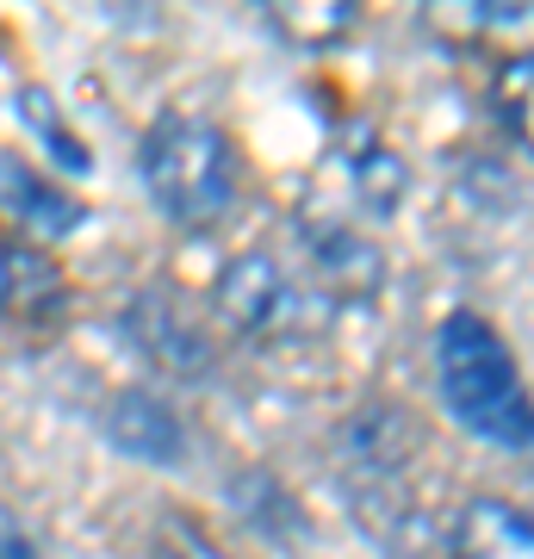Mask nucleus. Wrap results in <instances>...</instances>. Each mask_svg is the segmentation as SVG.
<instances>
[{"mask_svg":"<svg viewBox=\"0 0 534 559\" xmlns=\"http://www.w3.org/2000/svg\"><path fill=\"white\" fill-rule=\"evenodd\" d=\"M436 392L448 417L485 448L529 454L534 448V392L515 367L510 342L478 311H448L436 330Z\"/></svg>","mask_w":534,"mask_h":559,"instance_id":"f257e3e1","label":"nucleus"},{"mask_svg":"<svg viewBox=\"0 0 534 559\" xmlns=\"http://www.w3.org/2000/svg\"><path fill=\"white\" fill-rule=\"evenodd\" d=\"M138 175L156 212L180 230H212L237 205V143L212 119L193 112H162L138 143Z\"/></svg>","mask_w":534,"mask_h":559,"instance_id":"f03ea898","label":"nucleus"},{"mask_svg":"<svg viewBox=\"0 0 534 559\" xmlns=\"http://www.w3.org/2000/svg\"><path fill=\"white\" fill-rule=\"evenodd\" d=\"M212 305H218V318L249 342H305L317 336L336 305L311 293L305 280L286 267L280 255L268 249H242L218 267L212 280Z\"/></svg>","mask_w":534,"mask_h":559,"instance_id":"7ed1b4c3","label":"nucleus"},{"mask_svg":"<svg viewBox=\"0 0 534 559\" xmlns=\"http://www.w3.org/2000/svg\"><path fill=\"white\" fill-rule=\"evenodd\" d=\"M119 323H124V336L138 342L162 373H175V380H205V373L218 367L212 330L199 323V311L180 299L175 286H138V293L124 299Z\"/></svg>","mask_w":534,"mask_h":559,"instance_id":"20e7f679","label":"nucleus"},{"mask_svg":"<svg viewBox=\"0 0 534 559\" xmlns=\"http://www.w3.org/2000/svg\"><path fill=\"white\" fill-rule=\"evenodd\" d=\"M298 237H305L311 274L323 280V299H336V305H373L379 293H385V255H379L360 230L305 218V224H298Z\"/></svg>","mask_w":534,"mask_h":559,"instance_id":"39448f33","label":"nucleus"},{"mask_svg":"<svg viewBox=\"0 0 534 559\" xmlns=\"http://www.w3.org/2000/svg\"><path fill=\"white\" fill-rule=\"evenodd\" d=\"M448 559H534V516L497 491H478L448 522Z\"/></svg>","mask_w":534,"mask_h":559,"instance_id":"423d86ee","label":"nucleus"},{"mask_svg":"<svg viewBox=\"0 0 534 559\" xmlns=\"http://www.w3.org/2000/svg\"><path fill=\"white\" fill-rule=\"evenodd\" d=\"M69 299L62 286V267L44 255L38 242L0 230V318L13 323H50Z\"/></svg>","mask_w":534,"mask_h":559,"instance_id":"0eeeda50","label":"nucleus"},{"mask_svg":"<svg viewBox=\"0 0 534 559\" xmlns=\"http://www.w3.org/2000/svg\"><path fill=\"white\" fill-rule=\"evenodd\" d=\"M99 423H106L112 448L150 460V466H175V460H187V429H180V417L162 399H150V392H119V399L106 404V417Z\"/></svg>","mask_w":534,"mask_h":559,"instance_id":"6e6552de","label":"nucleus"},{"mask_svg":"<svg viewBox=\"0 0 534 559\" xmlns=\"http://www.w3.org/2000/svg\"><path fill=\"white\" fill-rule=\"evenodd\" d=\"M342 168H348L355 200L367 205V212H379V218H392L397 200H404V187H411L404 162H397L392 150L367 131V124H348V131H342Z\"/></svg>","mask_w":534,"mask_h":559,"instance_id":"1a4fd4ad","label":"nucleus"},{"mask_svg":"<svg viewBox=\"0 0 534 559\" xmlns=\"http://www.w3.org/2000/svg\"><path fill=\"white\" fill-rule=\"evenodd\" d=\"M491 112H497V124L534 156V50L529 44L510 50V57L491 69Z\"/></svg>","mask_w":534,"mask_h":559,"instance_id":"9d476101","label":"nucleus"},{"mask_svg":"<svg viewBox=\"0 0 534 559\" xmlns=\"http://www.w3.org/2000/svg\"><path fill=\"white\" fill-rule=\"evenodd\" d=\"M7 200H13V212H20L32 230H50V237H62V230H75V224L87 218L69 193H57L44 175H25V168H7Z\"/></svg>","mask_w":534,"mask_h":559,"instance_id":"9b49d317","label":"nucleus"},{"mask_svg":"<svg viewBox=\"0 0 534 559\" xmlns=\"http://www.w3.org/2000/svg\"><path fill=\"white\" fill-rule=\"evenodd\" d=\"M268 25H274L286 44H305V50H330L336 38L355 32V7H342V0H305V7H268Z\"/></svg>","mask_w":534,"mask_h":559,"instance_id":"f8f14e48","label":"nucleus"},{"mask_svg":"<svg viewBox=\"0 0 534 559\" xmlns=\"http://www.w3.org/2000/svg\"><path fill=\"white\" fill-rule=\"evenodd\" d=\"M436 32L441 38H497V32H534V7H448V13H436Z\"/></svg>","mask_w":534,"mask_h":559,"instance_id":"ddd939ff","label":"nucleus"},{"mask_svg":"<svg viewBox=\"0 0 534 559\" xmlns=\"http://www.w3.org/2000/svg\"><path fill=\"white\" fill-rule=\"evenodd\" d=\"M156 559H230V554H224L199 522L168 516V522H162V535H156Z\"/></svg>","mask_w":534,"mask_h":559,"instance_id":"4468645a","label":"nucleus"},{"mask_svg":"<svg viewBox=\"0 0 534 559\" xmlns=\"http://www.w3.org/2000/svg\"><path fill=\"white\" fill-rule=\"evenodd\" d=\"M32 119H38L44 143H50V150H57V156L69 162V168H87V150H81V143L69 138V131H62V119L50 112V100H44V94H25V124H32Z\"/></svg>","mask_w":534,"mask_h":559,"instance_id":"2eb2a0df","label":"nucleus"},{"mask_svg":"<svg viewBox=\"0 0 534 559\" xmlns=\"http://www.w3.org/2000/svg\"><path fill=\"white\" fill-rule=\"evenodd\" d=\"M0 559H38V547H32V535L13 510H0Z\"/></svg>","mask_w":534,"mask_h":559,"instance_id":"dca6fc26","label":"nucleus"}]
</instances>
